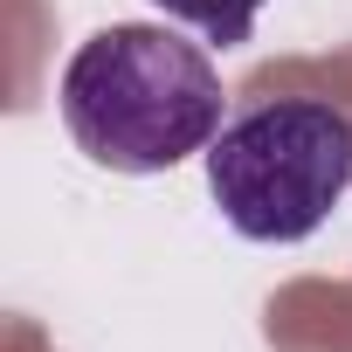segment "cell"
<instances>
[{"mask_svg":"<svg viewBox=\"0 0 352 352\" xmlns=\"http://www.w3.org/2000/svg\"><path fill=\"white\" fill-rule=\"evenodd\" d=\"M56 104L83 159L111 173H166L214 145L228 90L201 42L159 21H111L69 56Z\"/></svg>","mask_w":352,"mask_h":352,"instance_id":"1","label":"cell"},{"mask_svg":"<svg viewBox=\"0 0 352 352\" xmlns=\"http://www.w3.org/2000/svg\"><path fill=\"white\" fill-rule=\"evenodd\" d=\"M208 194L242 242H304L352 194V111L331 97H270L208 145Z\"/></svg>","mask_w":352,"mask_h":352,"instance_id":"2","label":"cell"},{"mask_svg":"<svg viewBox=\"0 0 352 352\" xmlns=\"http://www.w3.org/2000/svg\"><path fill=\"white\" fill-rule=\"evenodd\" d=\"M152 8H159L166 21H180V28H194L201 42H221V49H242V42L256 35V14L270 8V0H152Z\"/></svg>","mask_w":352,"mask_h":352,"instance_id":"3","label":"cell"}]
</instances>
